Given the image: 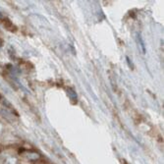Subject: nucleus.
Wrapping results in <instances>:
<instances>
[{
  "label": "nucleus",
  "mask_w": 164,
  "mask_h": 164,
  "mask_svg": "<svg viewBox=\"0 0 164 164\" xmlns=\"http://www.w3.org/2000/svg\"><path fill=\"white\" fill-rule=\"evenodd\" d=\"M1 23H2L4 28H5L6 30H8V31H12V33H15V31H17L16 26L13 24V23L9 20L8 18H3V19L1 20Z\"/></svg>",
  "instance_id": "obj_1"
},
{
  "label": "nucleus",
  "mask_w": 164,
  "mask_h": 164,
  "mask_svg": "<svg viewBox=\"0 0 164 164\" xmlns=\"http://www.w3.org/2000/svg\"><path fill=\"white\" fill-rule=\"evenodd\" d=\"M67 92H68V94L70 95V99L72 100V101H77V93L74 92V89L69 88Z\"/></svg>",
  "instance_id": "obj_2"
},
{
  "label": "nucleus",
  "mask_w": 164,
  "mask_h": 164,
  "mask_svg": "<svg viewBox=\"0 0 164 164\" xmlns=\"http://www.w3.org/2000/svg\"><path fill=\"white\" fill-rule=\"evenodd\" d=\"M1 18H2V14H1V13H0V19H1Z\"/></svg>",
  "instance_id": "obj_3"
},
{
  "label": "nucleus",
  "mask_w": 164,
  "mask_h": 164,
  "mask_svg": "<svg viewBox=\"0 0 164 164\" xmlns=\"http://www.w3.org/2000/svg\"><path fill=\"white\" fill-rule=\"evenodd\" d=\"M0 97H1V95H0Z\"/></svg>",
  "instance_id": "obj_4"
}]
</instances>
